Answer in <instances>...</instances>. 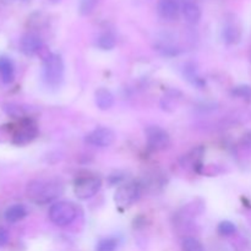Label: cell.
Wrapping results in <instances>:
<instances>
[{
    "label": "cell",
    "mask_w": 251,
    "mask_h": 251,
    "mask_svg": "<svg viewBox=\"0 0 251 251\" xmlns=\"http://www.w3.org/2000/svg\"><path fill=\"white\" fill-rule=\"evenodd\" d=\"M64 78V61L58 54H47L43 59V80L51 87H56Z\"/></svg>",
    "instance_id": "obj_2"
},
{
    "label": "cell",
    "mask_w": 251,
    "mask_h": 251,
    "mask_svg": "<svg viewBox=\"0 0 251 251\" xmlns=\"http://www.w3.org/2000/svg\"><path fill=\"white\" fill-rule=\"evenodd\" d=\"M235 232H237V227H235L234 223L229 222V221H223L218 226V233L221 235H225V237L233 235Z\"/></svg>",
    "instance_id": "obj_20"
},
{
    "label": "cell",
    "mask_w": 251,
    "mask_h": 251,
    "mask_svg": "<svg viewBox=\"0 0 251 251\" xmlns=\"http://www.w3.org/2000/svg\"><path fill=\"white\" fill-rule=\"evenodd\" d=\"M180 10V5L176 0H159L157 4V11L159 16L168 21L178 19Z\"/></svg>",
    "instance_id": "obj_10"
},
{
    "label": "cell",
    "mask_w": 251,
    "mask_h": 251,
    "mask_svg": "<svg viewBox=\"0 0 251 251\" xmlns=\"http://www.w3.org/2000/svg\"><path fill=\"white\" fill-rule=\"evenodd\" d=\"M9 239H10L9 230L4 227H0V248L5 247V245L9 243Z\"/></svg>",
    "instance_id": "obj_23"
},
{
    "label": "cell",
    "mask_w": 251,
    "mask_h": 251,
    "mask_svg": "<svg viewBox=\"0 0 251 251\" xmlns=\"http://www.w3.org/2000/svg\"><path fill=\"white\" fill-rule=\"evenodd\" d=\"M97 0H81L80 1V12L82 15H90L96 7Z\"/></svg>",
    "instance_id": "obj_22"
},
{
    "label": "cell",
    "mask_w": 251,
    "mask_h": 251,
    "mask_svg": "<svg viewBox=\"0 0 251 251\" xmlns=\"http://www.w3.org/2000/svg\"><path fill=\"white\" fill-rule=\"evenodd\" d=\"M63 193V186L55 180H46V179H36L27 184V198L34 203L46 205L51 202Z\"/></svg>",
    "instance_id": "obj_1"
},
{
    "label": "cell",
    "mask_w": 251,
    "mask_h": 251,
    "mask_svg": "<svg viewBox=\"0 0 251 251\" xmlns=\"http://www.w3.org/2000/svg\"><path fill=\"white\" fill-rule=\"evenodd\" d=\"M145 132H146L147 145L153 151L164 150L171 142L168 132L159 126H149Z\"/></svg>",
    "instance_id": "obj_7"
},
{
    "label": "cell",
    "mask_w": 251,
    "mask_h": 251,
    "mask_svg": "<svg viewBox=\"0 0 251 251\" xmlns=\"http://www.w3.org/2000/svg\"><path fill=\"white\" fill-rule=\"evenodd\" d=\"M50 1H51V2H58L59 0H50Z\"/></svg>",
    "instance_id": "obj_24"
},
{
    "label": "cell",
    "mask_w": 251,
    "mask_h": 251,
    "mask_svg": "<svg viewBox=\"0 0 251 251\" xmlns=\"http://www.w3.org/2000/svg\"><path fill=\"white\" fill-rule=\"evenodd\" d=\"M95 102L100 110H108L114 104V96L109 90L100 87L95 92Z\"/></svg>",
    "instance_id": "obj_11"
},
{
    "label": "cell",
    "mask_w": 251,
    "mask_h": 251,
    "mask_svg": "<svg viewBox=\"0 0 251 251\" xmlns=\"http://www.w3.org/2000/svg\"><path fill=\"white\" fill-rule=\"evenodd\" d=\"M223 39L227 42L228 44H235L240 41V36H242V31H240L239 26L234 22H227L223 27Z\"/></svg>",
    "instance_id": "obj_15"
},
{
    "label": "cell",
    "mask_w": 251,
    "mask_h": 251,
    "mask_svg": "<svg viewBox=\"0 0 251 251\" xmlns=\"http://www.w3.org/2000/svg\"><path fill=\"white\" fill-rule=\"evenodd\" d=\"M102 180L97 176H83L77 179L74 185V193L80 200H87L93 198L100 191Z\"/></svg>",
    "instance_id": "obj_5"
},
{
    "label": "cell",
    "mask_w": 251,
    "mask_h": 251,
    "mask_svg": "<svg viewBox=\"0 0 251 251\" xmlns=\"http://www.w3.org/2000/svg\"><path fill=\"white\" fill-rule=\"evenodd\" d=\"M181 14L188 24L196 25L201 19V9L193 1H185L181 6Z\"/></svg>",
    "instance_id": "obj_12"
},
{
    "label": "cell",
    "mask_w": 251,
    "mask_h": 251,
    "mask_svg": "<svg viewBox=\"0 0 251 251\" xmlns=\"http://www.w3.org/2000/svg\"><path fill=\"white\" fill-rule=\"evenodd\" d=\"M0 80L4 83H11L15 80L14 63L7 56H0Z\"/></svg>",
    "instance_id": "obj_13"
},
{
    "label": "cell",
    "mask_w": 251,
    "mask_h": 251,
    "mask_svg": "<svg viewBox=\"0 0 251 251\" xmlns=\"http://www.w3.org/2000/svg\"><path fill=\"white\" fill-rule=\"evenodd\" d=\"M49 220L59 227L71 225L77 217V208L70 201H58L49 208Z\"/></svg>",
    "instance_id": "obj_3"
},
{
    "label": "cell",
    "mask_w": 251,
    "mask_h": 251,
    "mask_svg": "<svg viewBox=\"0 0 251 251\" xmlns=\"http://www.w3.org/2000/svg\"><path fill=\"white\" fill-rule=\"evenodd\" d=\"M118 242L114 238H105L98 242L97 251H117Z\"/></svg>",
    "instance_id": "obj_19"
},
{
    "label": "cell",
    "mask_w": 251,
    "mask_h": 251,
    "mask_svg": "<svg viewBox=\"0 0 251 251\" xmlns=\"http://www.w3.org/2000/svg\"><path fill=\"white\" fill-rule=\"evenodd\" d=\"M181 100V95L178 91H168L161 100V105L167 112H173L178 108Z\"/></svg>",
    "instance_id": "obj_16"
},
{
    "label": "cell",
    "mask_w": 251,
    "mask_h": 251,
    "mask_svg": "<svg viewBox=\"0 0 251 251\" xmlns=\"http://www.w3.org/2000/svg\"><path fill=\"white\" fill-rule=\"evenodd\" d=\"M117 44V41H115V37L113 36L109 32H105V33H102L97 38V46L98 48L103 49V50H110L113 49Z\"/></svg>",
    "instance_id": "obj_17"
},
{
    "label": "cell",
    "mask_w": 251,
    "mask_h": 251,
    "mask_svg": "<svg viewBox=\"0 0 251 251\" xmlns=\"http://www.w3.org/2000/svg\"><path fill=\"white\" fill-rule=\"evenodd\" d=\"M233 95L238 98H244V100H250L251 98V87L247 85L237 86L233 90Z\"/></svg>",
    "instance_id": "obj_21"
},
{
    "label": "cell",
    "mask_w": 251,
    "mask_h": 251,
    "mask_svg": "<svg viewBox=\"0 0 251 251\" xmlns=\"http://www.w3.org/2000/svg\"><path fill=\"white\" fill-rule=\"evenodd\" d=\"M140 196V189L136 184L127 183L124 185H120L114 194V201L117 206L122 208L130 207L134 205L135 201H137Z\"/></svg>",
    "instance_id": "obj_6"
},
{
    "label": "cell",
    "mask_w": 251,
    "mask_h": 251,
    "mask_svg": "<svg viewBox=\"0 0 251 251\" xmlns=\"http://www.w3.org/2000/svg\"><path fill=\"white\" fill-rule=\"evenodd\" d=\"M43 48V43L38 34L26 33L20 41V49L27 56L36 55Z\"/></svg>",
    "instance_id": "obj_9"
},
{
    "label": "cell",
    "mask_w": 251,
    "mask_h": 251,
    "mask_svg": "<svg viewBox=\"0 0 251 251\" xmlns=\"http://www.w3.org/2000/svg\"><path fill=\"white\" fill-rule=\"evenodd\" d=\"M27 216V208L21 203H15V205L10 206L6 208L4 213V217L6 222L9 223H16L19 221L24 220Z\"/></svg>",
    "instance_id": "obj_14"
},
{
    "label": "cell",
    "mask_w": 251,
    "mask_h": 251,
    "mask_svg": "<svg viewBox=\"0 0 251 251\" xmlns=\"http://www.w3.org/2000/svg\"><path fill=\"white\" fill-rule=\"evenodd\" d=\"M115 141V134L109 127H97L86 136V142L96 147H108Z\"/></svg>",
    "instance_id": "obj_8"
},
{
    "label": "cell",
    "mask_w": 251,
    "mask_h": 251,
    "mask_svg": "<svg viewBox=\"0 0 251 251\" xmlns=\"http://www.w3.org/2000/svg\"><path fill=\"white\" fill-rule=\"evenodd\" d=\"M181 249H183V251H203V247L198 239L193 237H188L181 243Z\"/></svg>",
    "instance_id": "obj_18"
},
{
    "label": "cell",
    "mask_w": 251,
    "mask_h": 251,
    "mask_svg": "<svg viewBox=\"0 0 251 251\" xmlns=\"http://www.w3.org/2000/svg\"><path fill=\"white\" fill-rule=\"evenodd\" d=\"M37 135H38V127L36 123L31 119H24L12 129V144L17 146H25L33 141Z\"/></svg>",
    "instance_id": "obj_4"
}]
</instances>
